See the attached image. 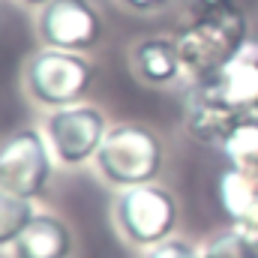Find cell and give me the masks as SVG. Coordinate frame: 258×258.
<instances>
[{
    "label": "cell",
    "mask_w": 258,
    "mask_h": 258,
    "mask_svg": "<svg viewBox=\"0 0 258 258\" xmlns=\"http://www.w3.org/2000/svg\"><path fill=\"white\" fill-rule=\"evenodd\" d=\"M174 42L192 81H207L243 51L246 18L234 0H195V18Z\"/></svg>",
    "instance_id": "6da1fadb"
},
{
    "label": "cell",
    "mask_w": 258,
    "mask_h": 258,
    "mask_svg": "<svg viewBox=\"0 0 258 258\" xmlns=\"http://www.w3.org/2000/svg\"><path fill=\"white\" fill-rule=\"evenodd\" d=\"M96 165L105 174L108 183L114 186H147L162 168V141L153 129L138 126V123H120L108 129Z\"/></svg>",
    "instance_id": "7a4b0ae2"
},
{
    "label": "cell",
    "mask_w": 258,
    "mask_h": 258,
    "mask_svg": "<svg viewBox=\"0 0 258 258\" xmlns=\"http://www.w3.org/2000/svg\"><path fill=\"white\" fill-rule=\"evenodd\" d=\"M24 81H27V93L42 102V105H72L78 102L90 84H93V66L90 60H84L78 51H60V48H48L42 54H36L27 72H24Z\"/></svg>",
    "instance_id": "3957f363"
},
{
    "label": "cell",
    "mask_w": 258,
    "mask_h": 258,
    "mask_svg": "<svg viewBox=\"0 0 258 258\" xmlns=\"http://www.w3.org/2000/svg\"><path fill=\"white\" fill-rule=\"evenodd\" d=\"M117 222L120 231L138 246H156L168 240L177 222V201L174 195L156 183L132 186L117 198Z\"/></svg>",
    "instance_id": "277c9868"
},
{
    "label": "cell",
    "mask_w": 258,
    "mask_h": 258,
    "mask_svg": "<svg viewBox=\"0 0 258 258\" xmlns=\"http://www.w3.org/2000/svg\"><path fill=\"white\" fill-rule=\"evenodd\" d=\"M51 159L36 129H15L0 141V189L21 198H36L48 186Z\"/></svg>",
    "instance_id": "5b68a950"
},
{
    "label": "cell",
    "mask_w": 258,
    "mask_h": 258,
    "mask_svg": "<svg viewBox=\"0 0 258 258\" xmlns=\"http://www.w3.org/2000/svg\"><path fill=\"white\" fill-rule=\"evenodd\" d=\"M48 138L63 165H81L99 153L105 141V117L90 105H66L48 117Z\"/></svg>",
    "instance_id": "8992f818"
},
{
    "label": "cell",
    "mask_w": 258,
    "mask_h": 258,
    "mask_svg": "<svg viewBox=\"0 0 258 258\" xmlns=\"http://www.w3.org/2000/svg\"><path fill=\"white\" fill-rule=\"evenodd\" d=\"M39 33L48 48L87 51L102 36V18L90 0H51L39 15Z\"/></svg>",
    "instance_id": "52a82bcc"
},
{
    "label": "cell",
    "mask_w": 258,
    "mask_h": 258,
    "mask_svg": "<svg viewBox=\"0 0 258 258\" xmlns=\"http://www.w3.org/2000/svg\"><path fill=\"white\" fill-rule=\"evenodd\" d=\"M201 84L225 105H231L240 117H258V42H246L243 51L219 75Z\"/></svg>",
    "instance_id": "ba28073f"
},
{
    "label": "cell",
    "mask_w": 258,
    "mask_h": 258,
    "mask_svg": "<svg viewBox=\"0 0 258 258\" xmlns=\"http://www.w3.org/2000/svg\"><path fill=\"white\" fill-rule=\"evenodd\" d=\"M240 114L225 105L219 96H213L201 81H195L186 93V129L201 144H222L231 129L237 126Z\"/></svg>",
    "instance_id": "9c48e42d"
},
{
    "label": "cell",
    "mask_w": 258,
    "mask_h": 258,
    "mask_svg": "<svg viewBox=\"0 0 258 258\" xmlns=\"http://www.w3.org/2000/svg\"><path fill=\"white\" fill-rule=\"evenodd\" d=\"M219 207L234 228L258 237V171L228 165L219 174Z\"/></svg>",
    "instance_id": "30bf717a"
},
{
    "label": "cell",
    "mask_w": 258,
    "mask_h": 258,
    "mask_svg": "<svg viewBox=\"0 0 258 258\" xmlns=\"http://www.w3.org/2000/svg\"><path fill=\"white\" fill-rule=\"evenodd\" d=\"M69 252H72L69 228L48 213H36L12 243L15 258H69Z\"/></svg>",
    "instance_id": "8fae6325"
},
{
    "label": "cell",
    "mask_w": 258,
    "mask_h": 258,
    "mask_svg": "<svg viewBox=\"0 0 258 258\" xmlns=\"http://www.w3.org/2000/svg\"><path fill=\"white\" fill-rule=\"evenodd\" d=\"M135 69L138 75L147 81V84H168L180 75V51H177V42L174 39H165V36H153V39H144L138 42L135 48Z\"/></svg>",
    "instance_id": "7c38bea8"
},
{
    "label": "cell",
    "mask_w": 258,
    "mask_h": 258,
    "mask_svg": "<svg viewBox=\"0 0 258 258\" xmlns=\"http://www.w3.org/2000/svg\"><path fill=\"white\" fill-rule=\"evenodd\" d=\"M228 165L258 171V117H240L231 135L222 141Z\"/></svg>",
    "instance_id": "4fadbf2b"
},
{
    "label": "cell",
    "mask_w": 258,
    "mask_h": 258,
    "mask_svg": "<svg viewBox=\"0 0 258 258\" xmlns=\"http://www.w3.org/2000/svg\"><path fill=\"white\" fill-rule=\"evenodd\" d=\"M33 216H36V210H33L30 198H21V195L0 189V249L12 246Z\"/></svg>",
    "instance_id": "5bb4252c"
},
{
    "label": "cell",
    "mask_w": 258,
    "mask_h": 258,
    "mask_svg": "<svg viewBox=\"0 0 258 258\" xmlns=\"http://www.w3.org/2000/svg\"><path fill=\"white\" fill-rule=\"evenodd\" d=\"M201 258H258V240L240 228H231L210 237L201 249Z\"/></svg>",
    "instance_id": "9a60e30c"
},
{
    "label": "cell",
    "mask_w": 258,
    "mask_h": 258,
    "mask_svg": "<svg viewBox=\"0 0 258 258\" xmlns=\"http://www.w3.org/2000/svg\"><path fill=\"white\" fill-rule=\"evenodd\" d=\"M147 258H201V252H195L183 240H162V243L150 246Z\"/></svg>",
    "instance_id": "2e32d148"
},
{
    "label": "cell",
    "mask_w": 258,
    "mask_h": 258,
    "mask_svg": "<svg viewBox=\"0 0 258 258\" xmlns=\"http://www.w3.org/2000/svg\"><path fill=\"white\" fill-rule=\"evenodd\" d=\"M123 6L129 9H135V12H153V9H162V6H168L171 0H120Z\"/></svg>",
    "instance_id": "e0dca14e"
},
{
    "label": "cell",
    "mask_w": 258,
    "mask_h": 258,
    "mask_svg": "<svg viewBox=\"0 0 258 258\" xmlns=\"http://www.w3.org/2000/svg\"><path fill=\"white\" fill-rule=\"evenodd\" d=\"M24 3H30V6H48L51 0H24Z\"/></svg>",
    "instance_id": "ac0fdd59"
}]
</instances>
